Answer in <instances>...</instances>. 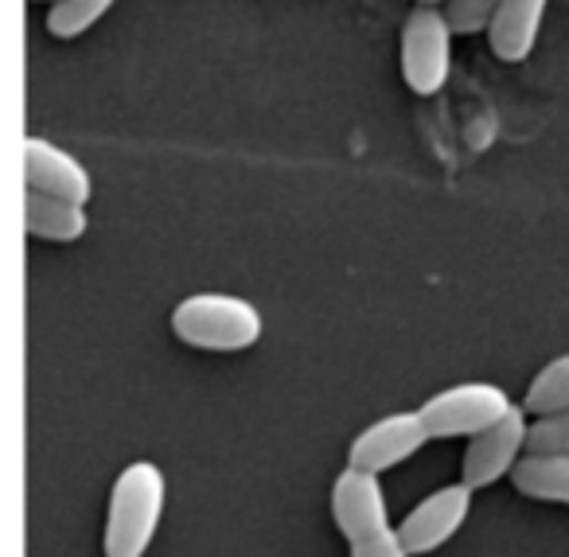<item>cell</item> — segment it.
I'll use <instances>...</instances> for the list:
<instances>
[{
    "instance_id": "cell-1",
    "label": "cell",
    "mask_w": 569,
    "mask_h": 557,
    "mask_svg": "<svg viewBox=\"0 0 569 557\" xmlns=\"http://www.w3.org/2000/svg\"><path fill=\"white\" fill-rule=\"evenodd\" d=\"M168 503V484L160 464L133 460L118 471L110 487V507H106V557H144L160 530Z\"/></svg>"
},
{
    "instance_id": "cell-2",
    "label": "cell",
    "mask_w": 569,
    "mask_h": 557,
    "mask_svg": "<svg viewBox=\"0 0 569 557\" xmlns=\"http://www.w3.org/2000/svg\"><path fill=\"white\" fill-rule=\"evenodd\" d=\"M172 331L196 351H246L261 339L266 320L258 305L234 292H191L172 308Z\"/></svg>"
},
{
    "instance_id": "cell-3",
    "label": "cell",
    "mask_w": 569,
    "mask_h": 557,
    "mask_svg": "<svg viewBox=\"0 0 569 557\" xmlns=\"http://www.w3.org/2000/svg\"><path fill=\"white\" fill-rule=\"evenodd\" d=\"M452 28L449 12H441L437 4H418L402 24V79L413 95H437L449 82L452 67Z\"/></svg>"
},
{
    "instance_id": "cell-4",
    "label": "cell",
    "mask_w": 569,
    "mask_h": 557,
    "mask_svg": "<svg viewBox=\"0 0 569 557\" xmlns=\"http://www.w3.org/2000/svg\"><path fill=\"white\" fill-rule=\"evenodd\" d=\"M511 394L496 382H457L449 390H437L433 398H426L418 406L421 421H426L429 437L449 440V437H476L488 425H496L499 417L511 409Z\"/></svg>"
},
{
    "instance_id": "cell-5",
    "label": "cell",
    "mask_w": 569,
    "mask_h": 557,
    "mask_svg": "<svg viewBox=\"0 0 569 557\" xmlns=\"http://www.w3.org/2000/svg\"><path fill=\"white\" fill-rule=\"evenodd\" d=\"M530 440V409L511 406L496 425H488L483 432L468 437L465 448V484L468 487H491L503 476H511L515 464L527 456Z\"/></svg>"
},
{
    "instance_id": "cell-6",
    "label": "cell",
    "mask_w": 569,
    "mask_h": 557,
    "mask_svg": "<svg viewBox=\"0 0 569 557\" xmlns=\"http://www.w3.org/2000/svg\"><path fill=\"white\" fill-rule=\"evenodd\" d=\"M429 429L421 421L418 409H402V414H387L379 421H371L348 448V464L367 471H390L398 464H406L410 456H418L429 445Z\"/></svg>"
},
{
    "instance_id": "cell-7",
    "label": "cell",
    "mask_w": 569,
    "mask_h": 557,
    "mask_svg": "<svg viewBox=\"0 0 569 557\" xmlns=\"http://www.w3.org/2000/svg\"><path fill=\"white\" fill-rule=\"evenodd\" d=\"M472 495H476V487H468L465 479L449 487H437L433 495H426V499L398 523L406 549H410V554H433L445 541H452V534L468 523Z\"/></svg>"
},
{
    "instance_id": "cell-8",
    "label": "cell",
    "mask_w": 569,
    "mask_h": 557,
    "mask_svg": "<svg viewBox=\"0 0 569 557\" xmlns=\"http://www.w3.org/2000/svg\"><path fill=\"white\" fill-rule=\"evenodd\" d=\"M332 518L340 526L343 541H356L363 534L390 526V503L387 491H382L379 471L348 464L332 484Z\"/></svg>"
},
{
    "instance_id": "cell-9",
    "label": "cell",
    "mask_w": 569,
    "mask_h": 557,
    "mask_svg": "<svg viewBox=\"0 0 569 557\" xmlns=\"http://www.w3.org/2000/svg\"><path fill=\"white\" fill-rule=\"evenodd\" d=\"M24 183L28 191L71 199L82 207L94 199V180H90L87 165L43 137H24Z\"/></svg>"
},
{
    "instance_id": "cell-10",
    "label": "cell",
    "mask_w": 569,
    "mask_h": 557,
    "mask_svg": "<svg viewBox=\"0 0 569 557\" xmlns=\"http://www.w3.org/2000/svg\"><path fill=\"white\" fill-rule=\"evenodd\" d=\"M550 0H499L488 28V43L503 63H522L535 51Z\"/></svg>"
},
{
    "instance_id": "cell-11",
    "label": "cell",
    "mask_w": 569,
    "mask_h": 557,
    "mask_svg": "<svg viewBox=\"0 0 569 557\" xmlns=\"http://www.w3.org/2000/svg\"><path fill=\"white\" fill-rule=\"evenodd\" d=\"M24 227L28 235L48 238V242H79L87 235L90 219L87 207L71 203V199L43 196V191H28L24 196Z\"/></svg>"
},
{
    "instance_id": "cell-12",
    "label": "cell",
    "mask_w": 569,
    "mask_h": 557,
    "mask_svg": "<svg viewBox=\"0 0 569 557\" xmlns=\"http://www.w3.org/2000/svg\"><path fill=\"white\" fill-rule=\"evenodd\" d=\"M522 495L542 503H569V452H527L511 471Z\"/></svg>"
},
{
    "instance_id": "cell-13",
    "label": "cell",
    "mask_w": 569,
    "mask_h": 557,
    "mask_svg": "<svg viewBox=\"0 0 569 557\" xmlns=\"http://www.w3.org/2000/svg\"><path fill=\"white\" fill-rule=\"evenodd\" d=\"M522 406L530 414H550V409H569V351L550 359L527 386V401Z\"/></svg>"
},
{
    "instance_id": "cell-14",
    "label": "cell",
    "mask_w": 569,
    "mask_h": 557,
    "mask_svg": "<svg viewBox=\"0 0 569 557\" xmlns=\"http://www.w3.org/2000/svg\"><path fill=\"white\" fill-rule=\"evenodd\" d=\"M113 9V0H51L48 9V32L56 40H79L87 28H94L106 12Z\"/></svg>"
},
{
    "instance_id": "cell-15",
    "label": "cell",
    "mask_w": 569,
    "mask_h": 557,
    "mask_svg": "<svg viewBox=\"0 0 569 557\" xmlns=\"http://www.w3.org/2000/svg\"><path fill=\"white\" fill-rule=\"evenodd\" d=\"M527 452H569V409L535 414Z\"/></svg>"
},
{
    "instance_id": "cell-16",
    "label": "cell",
    "mask_w": 569,
    "mask_h": 557,
    "mask_svg": "<svg viewBox=\"0 0 569 557\" xmlns=\"http://www.w3.org/2000/svg\"><path fill=\"white\" fill-rule=\"evenodd\" d=\"M499 0H449L445 12H449L452 28L460 36H476V32H488L491 28V17H496Z\"/></svg>"
},
{
    "instance_id": "cell-17",
    "label": "cell",
    "mask_w": 569,
    "mask_h": 557,
    "mask_svg": "<svg viewBox=\"0 0 569 557\" xmlns=\"http://www.w3.org/2000/svg\"><path fill=\"white\" fill-rule=\"evenodd\" d=\"M348 549H351V557H413L410 549H406L402 530H398L395 523L382 526V530H375V534H363V538H356V541H348Z\"/></svg>"
},
{
    "instance_id": "cell-18",
    "label": "cell",
    "mask_w": 569,
    "mask_h": 557,
    "mask_svg": "<svg viewBox=\"0 0 569 557\" xmlns=\"http://www.w3.org/2000/svg\"><path fill=\"white\" fill-rule=\"evenodd\" d=\"M418 4H449V0H418Z\"/></svg>"
}]
</instances>
